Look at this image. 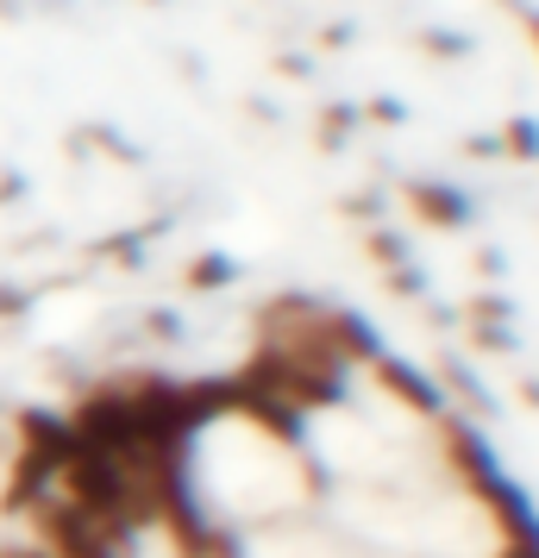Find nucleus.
I'll use <instances>...</instances> for the list:
<instances>
[{
	"label": "nucleus",
	"mask_w": 539,
	"mask_h": 558,
	"mask_svg": "<svg viewBox=\"0 0 539 558\" xmlns=\"http://www.w3.org/2000/svg\"><path fill=\"white\" fill-rule=\"evenodd\" d=\"M95 252L113 257V264H145V232H113V239H101Z\"/></svg>",
	"instance_id": "16"
},
{
	"label": "nucleus",
	"mask_w": 539,
	"mask_h": 558,
	"mask_svg": "<svg viewBox=\"0 0 539 558\" xmlns=\"http://www.w3.org/2000/svg\"><path fill=\"white\" fill-rule=\"evenodd\" d=\"M520 396H527V402L539 408V377H527V383H520Z\"/></svg>",
	"instance_id": "31"
},
{
	"label": "nucleus",
	"mask_w": 539,
	"mask_h": 558,
	"mask_svg": "<svg viewBox=\"0 0 539 558\" xmlns=\"http://www.w3.org/2000/svg\"><path fill=\"white\" fill-rule=\"evenodd\" d=\"M439 433H445V458H452V471H458L464 489L495 514L502 539H509V546H539V508L527 502V496H520V483L495 464L483 427H477L470 414H439Z\"/></svg>",
	"instance_id": "1"
},
{
	"label": "nucleus",
	"mask_w": 539,
	"mask_h": 558,
	"mask_svg": "<svg viewBox=\"0 0 539 558\" xmlns=\"http://www.w3.org/2000/svg\"><path fill=\"white\" fill-rule=\"evenodd\" d=\"M70 427H76L82 452H101V458H113V464L138 458V421H132L120 383H113V389H95V396H82V408L70 414Z\"/></svg>",
	"instance_id": "2"
},
{
	"label": "nucleus",
	"mask_w": 539,
	"mask_h": 558,
	"mask_svg": "<svg viewBox=\"0 0 539 558\" xmlns=\"http://www.w3.org/2000/svg\"><path fill=\"white\" fill-rule=\"evenodd\" d=\"M420 51H433V57H470V38H464V32H445V26H427V32H420Z\"/></svg>",
	"instance_id": "17"
},
{
	"label": "nucleus",
	"mask_w": 539,
	"mask_h": 558,
	"mask_svg": "<svg viewBox=\"0 0 539 558\" xmlns=\"http://www.w3.org/2000/svg\"><path fill=\"white\" fill-rule=\"evenodd\" d=\"M470 345L477 352H514V332L509 327H470Z\"/></svg>",
	"instance_id": "19"
},
{
	"label": "nucleus",
	"mask_w": 539,
	"mask_h": 558,
	"mask_svg": "<svg viewBox=\"0 0 539 558\" xmlns=\"http://www.w3.org/2000/svg\"><path fill=\"white\" fill-rule=\"evenodd\" d=\"M502 157H520V163H539V120L534 113H514L509 126H502Z\"/></svg>",
	"instance_id": "12"
},
{
	"label": "nucleus",
	"mask_w": 539,
	"mask_h": 558,
	"mask_svg": "<svg viewBox=\"0 0 539 558\" xmlns=\"http://www.w3.org/2000/svg\"><path fill=\"white\" fill-rule=\"evenodd\" d=\"M88 145H101V151L126 157V163H138V157H145V151H138V145H126V138H113V132H107V126H88Z\"/></svg>",
	"instance_id": "20"
},
{
	"label": "nucleus",
	"mask_w": 539,
	"mask_h": 558,
	"mask_svg": "<svg viewBox=\"0 0 539 558\" xmlns=\"http://www.w3.org/2000/svg\"><path fill=\"white\" fill-rule=\"evenodd\" d=\"M377 383H383L402 408L427 414V421H439V414H445V389L433 383V371H420V364H408V357L383 352V357H377Z\"/></svg>",
	"instance_id": "4"
},
{
	"label": "nucleus",
	"mask_w": 539,
	"mask_h": 558,
	"mask_svg": "<svg viewBox=\"0 0 539 558\" xmlns=\"http://www.w3.org/2000/svg\"><path fill=\"white\" fill-rule=\"evenodd\" d=\"M0 7H13V0H0Z\"/></svg>",
	"instance_id": "33"
},
{
	"label": "nucleus",
	"mask_w": 539,
	"mask_h": 558,
	"mask_svg": "<svg viewBox=\"0 0 539 558\" xmlns=\"http://www.w3.org/2000/svg\"><path fill=\"white\" fill-rule=\"evenodd\" d=\"M433 383L439 389H458V402L477 414V421H495L502 408H495V396H489L483 383H477V371L464 364V357H439V371H433Z\"/></svg>",
	"instance_id": "10"
},
{
	"label": "nucleus",
	"mask_w": 539,
	"mask_h": 558,
	"mask_svg": "<svg viewBox=\"0 0 539 558\" xmlns=\"http://www.w3.org/2000/svg\"><path fill=\"white\" fill-rule=\"evenodd\" d=\"M238 414L252 421V427H264L277 446H308V433H302V408H289L283 396H252V389H238Z\"/></svg>",
	"instance_id": "7"
},
{
	"label": "nucleus",
	"mask_w": 539,
	"mask_h": 558,
	"mask_svg": "<svg viewBox=\"0 0 539 558\" xmlns=\"http://www.w3.org/2000/svg\"><path fill=\"white\" fill-rule=\"evenodd\" d=\"M464 157H502V145H495L489 132H470V138H464Z\"/></svg>",
	"instance_id": "24"
},
{
	"label": "nucleus",
	"mask_w": 539,
	"mask_h": 558,
	"mask_svg": "<svg viewBox=\"0 0 539 558\" xmlns=\"http://www.w3.org/2000/svg\"><path fill=\"white\" fill-rule=\"evenodd\" d=\"M364 113L358 107H327V113H320V126H314V145H320V151H345V138H352V126H358Z\"/></svg>",
	"instance_id": "13"
},
{
	"label": "nucleus",
	"mask_w": 539,
	"mask_h": 558,
	"mask_svg": "<svg viewBox=\"0 0 539 558\" xmlns=\"http://www.w3.org/2000/svg\"><path fill=\"white\" fill-rule=\"evenodd\" d=\"M408 202H414V214H420L427 227H439V232H458V227H470V195H464L458 182L420 177V182H408Z\"/></svg>",
	"instance_id": "6"
},
{
	"label": "nucleus",
	"mask_w": 539,
	"mask_h": 558,
	"mask_svg": "<svg viewBox=\"0 0 539 558\" xmlns=\"http://www.w3.org/2000/svg\"><path fill=\"white\" fill-rule=\"evenodd\" d=\"M389 295H402V302L427 295V270H414V264H395V270H389Z\"/></svg>",
	"instance_id": "18"
},
{
	"label": "nucleus",
	"mask_w": 539,
	"mask_h": 558,
	"mask_svg": "<svg viewBox=\"0 0 539 558\" xmlns=\"http://www.w3.org/2000/svg\"><path fill=\"white\" fill-rule=\"evenodd\" d=\"M370 120H383V126H402V120H408V107L383 95V101H370Z\"/></svg>",
	"instance_id": "23"
},
{
	"label": "nucleus",
	"mask_w": 539,
	"mask_h": 558,
	"mask_svg": "<svg viewBox=\"0 0 539 558\" xmlns=\"http://www.w3.org/2000/svg\"><path fill=\"white\" fill-rule=\"evenodd\" d=\"M320 45H327V51H345V45H352V26H345V20L327 26V32H320Z\"/></svg>",
	"instance_id": "26"
},
{
	"label": "nucleus",
	"mask_w": 539,
	"mask_h": 558,
	"mask_svg": "<svg viewBox=\"0 0 539 558\" xmlns=\"http://www.w3.org/2000/svg\"><path fill=\"white\" fill-rule=\"evenodd\" d=\"M464 320H470V327H509V320H514V302H509V295H470Z\"/></svg>",
	"instance_id": "15"
},
{
	"label": "nucleus",
	"mask_w": 539,
	"mask_h": 558,
	"mask_svg": "<svg viewBox=\"0 0 539 558\" xmlns=\"http://www.w3.org/2000/svg\"><path fill=\"white\" fill-rule=\"evenodd\" d=\"M32 295L26 289H13V282H0V320H13V314H26Z\"/></svg>",
	"instance_id": "22"
},
{
	"label": "nucleus",
	"mask_w": 539,
	"mask_h": 558,
	"mask_svg": "<svg viewBox=\"0 0 539 558\" xmlns=\"http://www.w3.org/2000/svg\"><path fill=\"white\" fill-rule=\"evenodd\" d=\"M38 533H45V553L51 558H113V546L101 539V527L70 502H38Z\"/></svg>",
	"instance_id": "3"
},
{
	"label": "nucleus",
	"mask_w": 539,
	"mask_h": 558,
	"mask_svg": "<svg viewBox=\"0 0 539 558\" xmlns=\"http://www.w3.org/2000/svg\"><path fill=\"white\" fill-rule=\"evenodd\" d=\"M20 452H38V458H51L57 471L70 464V458H82V439L76 427H70V414H51V408H20Z\"/></svg>",
	"instance_id": "5"
},
{
	"label": "nucleus",
	"mask_w": 539,
	"mask_h": 558,
	"mask_svg": "<svg viewBox=\"0 0 539 558\" xmlns=\"http://www.w3.org/2000/svg\"><path fill=\"white\" fill-rule=\"evenodd\" d=\"M0 558H51V553H32V546H0Z\"/></svg>",
	"instance_id": "30"
},
{
	"label": "nucleus",
	"mask_w": 539,
	"mask_h": 558,
	"mask_svg": "<svg viewBox=\"0 0 539 558\" xmlns=\"http://www.w3.org/2000/svg\"><path fill=\"white\" fill-rule=\"evenodd\" d=\"M327 339H333V352L345 364H377L383 357V332L364 314H352V307H327Z\"/></svg>",
	"instance_id": "8"
},
{
	"label": "nucleus",
	"mask_w": 539,
	"mask_h": 558,
	"mask_svg": "<svg viewBox=\"0 0 539 558\" xmlns=\"http://www.w3.org/2000/svg\"><path fill=\"white\" fill-rule=\"evenodd\" d=\"M527 32H534V45H539V13H527Z\"/></svg>",
	"instance_id": "32"
},
{
	"label": "nucleus",
	"mask_w": 539,
	"mask_h": 558,
	"mask_svg": "<svg viewBox=\"0 0 539 558\" xmlns=\"http://www.w3.org/2000/svg\"><path fill=\"white\" fill-rule=\"evenodd\" d=\"M477 270L483 277H502V252H477Z\"/></svg>",
	"instance_id": "29"
},
{
	"label": "nucleus",
	"mask_w": 539,
	"mask_h": 558,
	"mask_svg": "<svg viewBox=\"0 0 539 558\" xmlns=\"http://www.w3.org/2000/svg\"><path fill=\"white\" fill-rule=\"evenodd\" d=\"M145 327H151V339H176L182 320L170 314V307H151V314H145Z\"/></svg>",
	"instance_id": "21"
},
{
	"label": "nucleus",
	"mask_w": 539,
	"mask_h": 558,
	"mask_svg": "<svg viewBox=\"0 0 539 558\" xmlns=\"http://www.w3.org/2000/svg\"><path fill=\"white\" fill-rule=\"evenodd\" d=\"M364 252H370V264L395 270V264H408V232H395V227H370V232H364Z\"/></svg>",
	"instance_id": "14"
},
{
	"label": "nucleus",
	"mask_w": 539,
	"mask_h": 558,
	"mask_svg": "<svg viewBox=\"0 0 539 558\" xmlns=\"http://www.w3.org/2000/svg\"><path fill=\"white\" fill-rule=\"evenodd\" d=\"M57 483V464L51 458H38V452H20V464H13V477H7V489H0V508L7 514H20V508H38L45 502V489Z\"/></svg>",
	"instance_id": "9"
},
{
	"label": "nucleus",
	"mask_w": 539,
	"mask_h": 558,
	"mask_svg": "<svg viewBox=\"0 0 539 558\" xmlns=\"http://www.w3.org/2000/svg\"><path fill=\"white\" fill-rule=\"evenodd\" d=\"M26 195V177H13V170H0V207L7 202H20Z\"/></svg>",
	"instance_id": "25"
},
{
	"label": "nucleus",
	"mask_w": 539,
	"mask_h": 558,
	"mask_svg": "<svg viewBox=\"0 0 539 558\" xmlns=\"http://www.w3.org/2000/svg\"><path fill=\"white\" fill-rule=\"evenodd\" d=\"M232 277H238V264H232L226 252H201L188 264V289H195V295H213V289H226Z\"/></svg>",
	"instance_id": "11"
},
{
	"label": "nucleus",
	"mask_w": 539,
	"mask_h": 558,
	"mask_svg": "<svg viewBox=\"0 0 539 558\" xmlns=\"http://www.w3.org/2000/svg\"><path fill=\"white\" fill-rule=\"evenodd\" d=\"M345 214H352V220H364V214H377V195H352V202H345Z\"/></svg>",
	"instance_id": "28"
},
{
	"label": "nucleus",
	"mask_w": 539,
	"mask_h": 558,
	"mask_svg": "<svg viewBox=\"0 0 539 558\" xmlns=\"http://www.w3.org/2000/svg\"><path fill=\"white\" fill-rule=\"evenodd\" d=\"M277 70H283V76H314L308 57H277Z\"/></svg>",
	"instance_id": "27"
}]
</instances>
